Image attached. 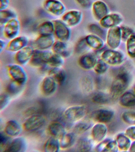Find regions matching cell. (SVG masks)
<instances>
[{
    "instance_id": "obj_1",
    "label": "cell",
    "mask_w": 135,
    "mask_h": 152,
    "mask_svg": "<svg viewBox=\"0 0 135 152\" xmlns=\"http://www.w3.org/2000/svg\"><path fill=\"white\" fill-rule=\"evenodd\" d=\"M129 82L128 75L126 72H120L117 75L111 86V97L117 99L121 96L127 88Z\"/></svg>"
},
{
    "instance_id": "obj_2",
    "label": "cell",
    "mask_w": 135,
    "mask_h": 152,
    "mask_svg": "<svg viewBox=\"0 0 135 152\" xmlns=\"http://www.w3.org/2000/svg\"><path fill=\"white\" fill-rule=\"evenodd\" d=\"M87 113L84 105H74L69 107L63 112L64 118L70 123H77L82 120Z\"/></svg>"
},
{
    "instance_id": "obj_3",
    "label": "cell",
    "mask_w": 135,
    "mask_h": 152,
    "mask_svg": "<svg viewBox=\"0 0 135 152\" xmlns=\"http://www.w3.org/2000/svg\"><path fill=\"white\" fill-rule=\"evenodd\" d=\"M7 72L12 81L24 86L28 80V76L25 70L19 64H10L7 66Z\"/></svg>"
},
{
    "instance_id": "obj_4",
    "label": "cell",
    "mask_w": 135,
    "mask_h": 152,
    "mask_svg": "<svg viewBox=\"0 0 135 152\" xmlns=\"http://www.w3.org/2000/svg\"><path fill=\"white\" fill-rule=\"evenodd\" d=\"M46 122L45 118L43 115L35 114L27 118L25 121L22 126L26 131H36L42 128L45 124Z\"/></svg>"
},
{
    "instance_id": "obj_5",
    "label": "cell",
    "mask_w": 135,
    "mask_h": 152,
    "mask_svg": "<svg viewBox=\"0 0 135 152\" xmlns=\"http://www.w3.org/2000/svg\"><path fill=\"white\" fill-rule=\"evenodd\" d=\"M53 22L54 24V34L58 40L66 42L69 40L72 34L70 27L61 19H56Z\"/></svg>"
},
{
    "instance_id": "obj_6",
    "label": "cell",
    "mask_w": 135,
    "mask_h": 152,
    "mask_svg": "<svg viewBox=\"0 0 135 152\" xmlns=\"http://www.w3.org/2000/svg\"><path fill=\"white\" fill-rule=\"evenodd\" d=\"M43 7L46 11L54 16H62L66 12V6L59 0H45Z\"/></svg>"
},
{
    "instance_id": "obj_7",
    "label": "cell",
    "mask_w": 135,
    "mask_h": 152,
    "mask_svg": "<svg viewBox=\"0 0 135 152\" xmlns=\"http://www.w3.org/2000/svg\"><path fill=\"white\" fill-rule=\"evenodd\" d=\"M20 23L17 18L11 19L3 26V34L7 39L11 40L19 36Z\"/></svg>"
},
{
    "instance_id": "obj_8",
    "label": "cell",
    "mask_w": 135,
    "mask_h": 152,
    "mask_svg": "<svg viewBox=\"0 0 135 152\" xmlns=\"http://www.w3.org/2000/svg\"><path fill=\"white\" fill-rule=\"evenodd\" d=\"M122 40L121 27L118 26L109 28L107 35V44L112 49H115L120 45Z\"/></svg>"
},
{
    "instance_id": "obj_9",
    "label": "cell",
    "mask_w": 135,
    "mask_h": 152,
    "mask_svg": "<svg viewBox=\"0 0 135 152\" xmlns=\"http://www.w3.org/2000/svg\"><path fill=\"white\" fill-rule=\"evenodd\" d=\"M82 19V12L77 9L71 10L66 12L61 18V20L70 27L78 26L81 22Z\"/></svg>"
},
{
    "instance_id": "obj_10",
    "label": "cell",
    "mask_w": 135,
    "mask_h": 152,
    "mask_svg": "<svg viewBox=\"0 0 135 152\" xmlns=\"http://www.w3.org/2000/svg\"><path fill=\"white\" fill-rule=\"evenodd\" d=\"M102 60L108 65H118L123 63L124 57L121 53L114 50H107L101 55Z\"/></svg>"
},
{
    "instance_id": "obj_11",
    "label": "cell",
    "mask_w": 135,
    "mask_h": 152,
    "mask_svg": "<svg viewBox=\"0 0 135 152\" xmlns=\"http://www.w3.org/2000/svg\"><path fill=\"white\" fill-rule=\"evenodd\" d=\"M52 52L47 50H42L35 49L29 63L31 65L36 67H41L47 65L48 58Z\"/></svg>"
},
{
    "instance_id": "obj_12",
    "label": "cell",
    "mask_w": 135,
    "mask_h": 152,
    "mask_svg": "<svg viewBox=\"0 0 135 152\" xmlns=\"http://www.w3.org/2000/svg\"><path fill=\"white\" fill-rule=\"evenodd\" d=\"M10 40L7 43L5 49L15 53L28 46L29 42V39L25 36H18Z\"/></svg>"
},
{
    "instance_id": "obj_13",
    "label": "cell",
    "mask_w": 135,
    "mask_h": 152,
    "mask_svg": "<svg viewBox=\"0 0 135 152\" xmlns=\"http://www.w3.org/2000/svg\"><path fill=\"white\" fill-rule=\"evenodd\" d=\"M35 50L34 48L28 45L22 48L15 53V61L19 65H26L30 61Z\"/></svg>"
},
{
    "instance_id": "obj_14",
    "label": "cell",
    "mask_w": 135,
    "mask_h": 152,
    "mask_svg": "<svg viewBox=\"0 0 135 152\" xmlns=\"http://www.w3.org/2000/svg\"><path fill=\"white\" fill-rule=\"evenodd\" d=\"M58 84L52 76L45 77L41 82V89L42 92L46 96H49L55 93Z\"/></svg>"
},
{
    "instance_id": "obj_15",
    "label": "cell",
    "mask_w": 135,
    "mask_h": 152,
    "mask_svg": "<svg viewBox=\"0 0 135 152\" xmlns=\"http://www.w3.org/2000/svg\"><path fill=\"white\" fill-rule=\"evenodd\" d=\"M55 42L53 35H39L34 41V45L37 49L47 50L52 48Z\"/></svg>"
},
{
    "instance_id": "obj_16",
    "label": "cell",
    "mask_w": 135,
    "mask_h": 152,
    "mask_svg": "<svg viewBox=\"0 0 135 152\" xmlns=\"http://www.w3.org/2000/svg\"><path fill=\"white\" fill-rule=\"evenodd\" d=\"M27 142L24 137L18 136L12 140L5 152H24L27 148Z\"/></svg>"
},
{
    "instance_id": "obj_17",
    "label": "cell",
    "mask_w": 135,
    "mask_h": 152,
    "mask_svg": "<svg viewBox=\"0 0 135 152\" xmlns=\"http://www.w3.org/2000/svg\"><path fill=\"white\" fill-rule=\"evenodd\" d=\"M123 20V18L119 14H112L104 17L100 20L99 24L104 28H110L120 24Z\"/></svg>"
},
{
    "instance_id": "obj_18",
    "label": "cell",
    "mask_w": 135,
    "mask_h": 152,
    "mask_svg": "<svg viewBox=\"0 0 135 152\" xmlns=\"http://www.w3.org/2000/svg\"><path fill=\"white\" fill-rule=\"evenodd\" d=\"M92 12L95 17L101 20L107 15L109 12L107 5L103 1L98 0L95 1L92 5Z\"/></svg>"
},
{
    "instance_id": "obj_19",
    "label": "cell",
    "mask_w": 135,
    "mask_h": 152,
    "mask_svg": "<svg viewBox=\"0 0 135 152\" xmlns=\"http://www.w3.org/2000/svg\"><path fill=\"white\" fill-rule=\"evenodd\" d=\"M23 126L16 120H11L6 124L4 132L10 137H16L22 132Z\"/></svg>"
},
{
    "instance_id": "obj_20",
    "label": "cell",
    "mask_w": 135,
    "mask_h": 152,
    "mask_svg": "<svg viewBox=\"0 0 135 152\" xmlns=\"http://www.w3.org/2000/svg\"><path fill=\"white\" fill-rule=\"evenodd\" d=\"M114 113L112 110L106 109H98L92 114L93 119L99 123H106L109 122L113 118Z\"/></svg>"
},
{
    "instance_id": "obj_21",
    "label": "cell",
    "mask_w": 135,
    "mask_h": 152,
    "mask_svg": "<svg viewBox=\"0 0 135 152\" xmlns=\"http://www.w3.org/2000/svg\"><path fill=\"white\" fill-rule=\"evenodd\" d=\"M48 133L51 136L60 140L66 134V128L63 124L59 121H54L48 126Z\"/></svg>"
},
{
    "instance_id": "obj_22",
    "label": "cell",
    "mask_w": 135,
    "mask_h": 152,
    "mask_svg": "<svg viewBox=\"0 0 135 152\" xmlns=\"http://www.w3.org/2000/svg\"><path fill=\"white\" fill-rule=\"evenodd\" d=\"M98 61L93 55L87 53L82 55L79 58L78 63L82 68L85 70L93 69Z\"/></svg>"
},
{
    "instance_id": "obj_23",
    "label": "cell",
    "mask_w": 135,
    "mask_h": 152,
    "mask_svg": "<svg viewBox=\"0 0 135 152\" xmlns=\"http://www.w3.org/2000/svg\"><path fill=\"white\" fill-rule=\"evenodd\" d=\"M107 132V127L104 123L97 124L92 128L91 134L92 139L96 142H101L105 138Z\"/></svg>"
},
{
    "instance_id": "obj_24",
    "label": "cell",
    "mask_w": 135,
    "mask_h": 152,
    "mask_svg": "<svg viewBox=\"0 0 135 152\" xmlns=\"http://www.w3.org/2000/svg\"><path fill=\"white\" fill-rule=\"evenodd\" d=\"M48 75L52 76L58 85H63L67 79V74L61 67H52L48 71Z\"/></svg>"
},
{
    "instance_id": "obj_25",
    "label": "cell",
    "mask_w": 135,
    "mask_h": 152,
    "mask_svg": "<svg viewBox=\"0 0 135 152\" xmlns=\"http://www.w3.org/2000/svg\"><path fill=\"white\" fill-rule=\"evenodd\" d=\"M52 49L53 53L60 55L64 58H67L70 55L68 46L66 42L59 40L55 41Z\"/></svg>"
},
{
    "instance_id": "obj_26",
    "label": "cell",
    "mask_w": 135,
    "mask_h": 152,
    "mask_svg": "<svg viewBox=\"0 0 135 152\" xmlns=\"http://www.w3.org/2000/svg\"><path fill=\"white\" fill-rule=\"evenodd\" d=\"M85 39L88 46L93 50L100 49L104 46V42L102 39L94 34H88L85 37Z\"/></svg>"
},
{
    "instance_id": "obj_27",
    "label": "cell",
    "mask_w": 135,
    "mask_h": 152,
    "mask_svg": "<svg viewBox=\"0 0 135 152\" xmlns=\"http://www.w3.org/2000/svg\"><path fill=\"white\" fill-rule=\"evenodd\" d=\"M61 148L60 140L51 136L45 142L44 150L46 152H58Z\"/></svg>"
},
{
    "instance_id": "obj_28",
    "label": "cell",
    "mask_w": 135,
    "mask_h": 152,
    "mask_svg": "<svg viewBox=\"0 0 135 152\" xmlns=\"http://www.w3.org/2000/svg\"><path fill=\"white\" fill-rule=\"evenodd\" d=\"M39 35H52L54 34V24L53 21L47 20L41 23L37 28Z\"/></svg>"
},
{
    "instance_id": "obj_29",
    "label": "cell",
    "mask_w": 135,
    "mask_h": 152,
    "mask_svg": "<svg viewBox=\"0 0 135 152\" xmlns=\"http://www.w3.org/2000/svg\"><path fill=\"white\" fill-rule=\"evenodd\" d=\"M76 134L73 132L66 133L60 140L61 148L63 149L70 148L75 143Z\"/></svg>"
},
{
    "instance_id": "obj_30",
    "label": "cell",
    "mask_w": 135,
    "mask_h": 152,
    "mask_svg": "<svg viewBox=\"0 0 135 152\" xmlns=\"http://www.w3.org/2000/svg\"><path fill=\"white\" fill-rule=\"evenodd\" d=\"M119 102L124 107H132L135 106V94L127 92L123 93L120 97Z\"/></svg>"
},
{
    "instance_id": "obj_31",
    "label": "cell",
    "mask_w": 135,
    "mask_h": 152,
    "mask_svg": "<svg viewBox=\"0 0 135 152\" xmlns=\"http://www.w3.org/2000/svg\"><path fill=\"white\" fill-rule=\"evenodd\" d=\"M118 148L122 151H127L130 149L131 145V140L125 134H119L116 137Z\"/></svg>"
},
{
    "instance_id": "obj_32",
    "label": "cell",
    "mask_w": 135,
    "mask_h": 152,
    "mask_svg": "<svg viewBox=\"0 0 135 152\" xmlns=\"http://www.w3.org/2000/svg\"><path fill=\"white\" fill-rule=\"evenodd\" d=\"M64 58L52 52L47 61V65L52 67H61L64 64Z\"/></svg>"
},
{
    "instance_id": "obj_33",
    "label": "cell",
    "mask_w": 135,
    "mask_h": 152,
    "mask_svg": "<svg viewBox=\"0 0 135 152\" xmlns=\"http://www.w3.org/2000/svg\"><path fill=\"white\" fill-rule=\"evenodd\" d=\"M92 145L91 140L87 137L79 139L76 145L77 151L79 152H89L92 149Z\"/></svg>"
},
{
    "instance_id": "obj_34",
    "label": "cell",
    "mask_w": 135,
    "mask_h": 152,
    "mask_svg": "<svg viewBox=\"0 0 135 152\" xmlns=\"http://www.w3.org/2000/svg\"><path fill=\"white\" fill-rule=\"evenodd\" d=\"M17 18V15L14 11L6 9L0 10V25L3 26L11 19Z\"/></svg>"
},
{
    "instance_id": "obj_35",
    "label": "cell",
    "mask_w": 135,
    "mask_h": 152,
    "mask_svg": "<svg viewBox=\"0 0 135 152\" xmlns=\"http://www.w3.org/2000/svg\"><path fill=\"white\" fill-rule=\"evenodd\" d=\"M91 127L90 122L87 120H81L77 122L73 128L76 134H81L88 130Z\"/></svg>"
},
{
    "instance_id": "obj_36",
    "label": "cell",
    "mask_w": 135,
    "mask_h": 152,
    "mask_svg": "<svg viewBox=\"0 0 135 152\" xmlns=\"http://www.w3.org/2000/svg\"><path fill=\"white\" fill-rule=\"evenodd\" d=\"M126 42V50L128 55L131 58H135V35L131 34Z\"/></svg>"
},
{
    "instance_id": "obj_37",
    "label": "cell",
    "mask_w": 135,
    "mask_h": 152,
    "mask_svg": "<svg viewBox=\"0 0 135 152\" xmlns=\"http://www.w3.org/2000/svg\"><path fill=\"white\" fill-rule=\"evenodd\" d=\"M12 141L11 137L4 132H1L0 135V151L5 152Z\"/></svg>"
},
{
    "instance_id": "obj_38",
    "label": "cell",
    "mask_w": 135,
    "mask_h": 152,
    "mask_svg": "<svg viewBox=\"0 0 135 152\" xmlns=\"http://www.w3.org/2000/svg\"><path fill=\"white\" fill-rule=\"evenodd\" d=\"M23 86L12 81L9 83L7 88L8 93L10 95H16L20 92Z\"/></svg>"
},
{
    "instance_id": "obj_39",
    "label": "cell",
    "mask_w": 135,
    "mask_h": 152,
    "mask_svg": "<svg viewBox=\"0 0 135 152\" xmlns=\"http://www.w3.org/2000/svg\"><path fill=\"white\" fill-rule=\"evenodd\" d=\"M92 100L97 104H105L109 103V97L106 94L99 92L92 97Z\"/></svg>"
},
{
    "instance_id": "obj_40",
    "label": "cell",
    "mask_w": 135,
    "mask_h": 152,
    "mask_svg": "<svg viewBox=\"0 0 135 152\" xmlns=\"http://www.w3.org/2000/svg\"><path fill=\"white\" fill-rule=\"evenodd\" d=\"M122 119L125 123L131 125H135V112H125L122 115Z\"/></svg>"
},
{
    "instance_id": "obj_41",
    "label": "cell",
    "mask_w": 135,
    "mask_h": 152,
    "mask_svg": "<svg viewBox=\"0 0 135 152\" xmlns=\"http://www.w3.org/2000/svg\"><path fill=\"white\" fill-rule=\"evenodd\" d=\"M107 65L108 64L102 59L98 61L95 66L93 68V69L96 73L102 74L105 73L107 71L108 68Z\"/></svg>"
},
{
    "instance_id": "obj_42",
    "label": "cell",
    "mask_w": 135,
    "mask_h": 152,
    "mask_svg": "<svg viewBox=\"0 0 135 152\" xmlns=\"http://www.w3.org/2000/svg\"><path fill=\"white\" fill-rule=\"evenodd\" d=\"M118 148L116 140L107 141L102 152H117Z\"/></svg>"
},
{
    "instance_id": "obj_43",
    "label": "cell",
    "mask_w": 135,
    "mask_h": 152,
    "mask_svg": "<svg viewBox=\"0 0 135 152\" xmlns=\"http://www.w3.org/2000/svg\"><path fill=\"white\" fill-rule=\"evenodd\" d=\"M80 87L83 91L85 92H90L92 91L93 86L91 80L88 78H84L80 82Z\"/></svg>"
},
{
    "instance_id": "obj_44",
    "label": "cell",
    "mask_w": 135,
    "mask_h": 152,
    "mask_svg": "<svg viewBox=\"0 0 135 152\" xmlns=\"http://www.w3.org/2000/svg\"><path fill=\"white\" fill-rule=\"evenodd\" d=\"M10 101V94L8 93H3L0 97V109L1 111L4 110L9 105Z\"/></svg>"
},
{
    "instance_id": "obj_45",
    "label": "cell",
    "mask_w": 135,
    "mask_h": 152,
    "mask_svg": "<svg viewBox=\"0 0 135 152\" xmlns=\"http://www.w3.org/2000/svg\"><path fill=\"white\" fill-rule=\"evenodd\" d=\"M87 46L88 45L85 41V38L80 39L76 44L75 48H74L76 53H82L86 49Z\"/></svg>"
},
{
    "instance_id": "obj_46",
    "label": "cell",
    "mask_w": 135,
    "mask_h": 152,
    "mask_svg": "<svg viewBox=\"0 0 135 152\" xmlns=\"http://www.w3.org/2000/svg\"><path fill=\"white\" fill-rule=\"evenodd\" d=\"M88 29L90 31L93 33L94 35L99 37L104 36V31L98 25L95 24H92L88 26Z\"/></svg>"
},
{
    "instance_id": "obj_47",
    "label": "cell",
    "mask_w": 135,
    "mask_h": 152,
    "mask_svg": "<svg viewBox=\"0 0 135 152\" xmlns=\"http://www.w3.org/2000/svg\"><path fill=\"white\" fill-rule=\"evenodd\" d=\"M122 32V40L126 41L128 38L133 34L132 30L126 26L121 27Z\"/></svg>"
},
{
    "instance_id": "obj_48",
    "label": "cell",
    "mask_w": 135,
    "mask_h": 152,
    "mask_svg": "<svg viewBox=\"0 0 135 152\" xmlns=\"http://www.w3.org/2000/svg\"><path fill=\"white\" fill-rule=\"evenodd\" d=\"M125 134L130 139L135 140V125H132L127 128Z\"/></svg>"
},
{
    "instance_id": "obj_49",
    "label": "cell",
    "mask_w": 135,
    "mask_h": 152,
    "mask_svg": "<svg viewBox=\"0 0 135 152\" xmlns=\"http://www.w3.org/2000/svg\"><path fill=\"white\" fill-rule=\"evenodd\" d=\"M78 4L82 8L88 9L92 5L90 0H75Z\"/></svg>"
},
{
    "instance_id": "obj_50",
    "label": "cell",
    "mask_w": 135,
    "mask_h": 152,
    "mask_svg": "<svg viewBox=\"0 0 135 152\" xmlns=\"http://www.w3.org/2000/svg\"><path fill=\"white\" fill-rule=\"evenodd\" d=\"M10 3V0H0V10L7 9Z\"/></svg>"
},
{
    "instance_id": "obj_51",
    "label": "cell",
    "mask_w": 135,
    "mask_h": 152,
    "mask_svg": "<svg viewBox=\"0 0 135 152\" xmlns=\"http://www.w3.org/2000/svg\"><path fill=\"white\" fill-rule=\"evenodd\" d=\"M7 44L5 40L1 39H0V52L1 53L2 51L6 48Z\"/></svg>"
},
{
    "instance_id": "obj_52",
    "label": "cell",
    "mask_w": 135,
    "mask_h": 152,
    "mask_svg": "<svg viewBox=\"0 0 135 152\" xmlns=\"http://www.w3.org/2000/svg\"><path fill=\"white\" fill-rule=\"evenodd\" d=\"M130 151L131 152H135V141L131 144L130 148Z\"/></svg>"
},
{
    "instance_id": "obj_53",
    "label": "cell",
    "mask_w": 135,
    "mask_h": 152,
    "mask_svg": "<svg viewBox=\"0 0 135 152\" xmlns=\"http://www.w3.org/2000/svg\"><path fill=\"white\" fill-rule=\"evenodd\" d=\"M134 91H135V88H134Z\"/></svg>"
}]
</instances>
